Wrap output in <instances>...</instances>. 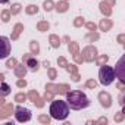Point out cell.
Returning <instances> with one entry per match:
<instances>
[{"label":"cell","instance_id":"30bf717a","mask_svg":"<svg viewBox=\"0 0 125 125\" xmlns=\"http://www.w3.org/2000/svg\"><path fill=\"white\" fill-rule=\"evenodd\" d=\"M8 2H9V0H0V3H3V5H5V3H8Z\"/></svg>","mask_w":125,"mask_h":125},{"label":"cell","instance_id":"277c9868","mask_svg":"<svg viewBox=\"0 0 125 125\" xmlns=\"http://www.w3.org/2000/svg\"><path fill=\"white\" fill-rule=\"evenodd\" d=\"M32 118V113L30 109L24 107V106H16L15 107V119L18 122H30Z\"/></svg>","mask_w":125,"mask_h":125},{"label":"cell","instance_id":"7a4b0ae2","mask_svg":"<svg viewBox=\"0 0 125 125\" xmlns=\"http://www.w3.org/2000/svg\"><path fill=\"white\" fill-rule=\"evenodd\" d=\"M66 102L69 103L71 109H74V110H81V109H85L90 106V99L81 90L68 91L66 93Z\"/></svg>","mask_w":125,"mask_h":125},{"label":"cell","instance_id":"5b68a950","mask_svg":"<svg viewBox=\"0 0 125 125\" xmlns=\"http://www.w3.org/2000/svg\"><path fill=\"white\" fill-rule=\"evenodd\" d=\"M115 72H116V78L125 84V53L118 59L116 65H115Z\"/></svg>","mask_w":125,"mask_h":125},{"label":"cell","instance_id":"6da1fadb","mask_svg":"<svg viewBox=\"0 0 125 125\" xmlns=\"http://www.w3.org/2000/svg\"><path fill=\"white\" fill-rule=\"evenodd\" d=\"M69 112H71L69 103L66 100H60V99H54L50 103V107H49L50 116L56 121H65L69 116Z\"/></svg>","mask_w":125,"mask_h":125},{"label":"cell","instance_id":"3957f363","mask_svg":"<svg viewBox=\"0 0 125 125\" xmlns=\"http://www.w3.org/2000/svg\"><path fill=\"white\" fill-rule=\"evenodd\" d=\"M116 80V72H115V68L112 66H102L100 71H99V81L102 85H110L113 81Z\"/></svg>","mask_w":125,"mask_h":125},{"label":"cell","instance_id":"ba28073f","mask_svg":"<svg viewBox=\"0 0 125 125\" xmlns=\"http://www.w3.org/2000/svg\"><path fill=\"white\" fill-rule=\"evenodd\" d=\"M118 100H119V104H121V110H122V113L125 115V91H122V93L119 94Z\"/></svg>","mask_w":125,"mask_h":125},{"label":"cell","instance_id":"8992f818","mask_svg":"<svg viewBox=\"0 0 125 125\" xmlns=\"http://www.w3.org/2000/svg\"><path fill=\"white\" fill-rule=\"evenodd\" d=\"M24 63L28 66V69H31V71H37L38 69V60L34 57V56H31V54H27L25 57H24Z\"/></svg>","mask_w":125,"mask_h":125},{"label":"cell","instance_id":"52a82bcc","mask_svg":"<svg viewBox=\"0 0 125 125\" xmlns=\"http://www.w3.org/2000/svg\"><path fill=\"white\" fill-rule=\"evenodd\" d=\"M2 43H3V47H5V50H3V53H2V57L5 59V57H8V56H9L10 43H9V38H8V37H2Z\"/></svg>","mask_w":125,"mask_h":125},{"label":"cell","instance_id":"9c48e42d","mask_svg":"<svg viewBox=\"0 0 125 125\" xmlns=\"http://www.w3.org/2000/svg\"><path fill=\"white\" fill-rule=\"evenodd\" d=\"M9 93H10V87L3 81V83H2V96H3V97H6Z\"/></svg>","mask_w":125,"mask_h":125}]
</instances>
